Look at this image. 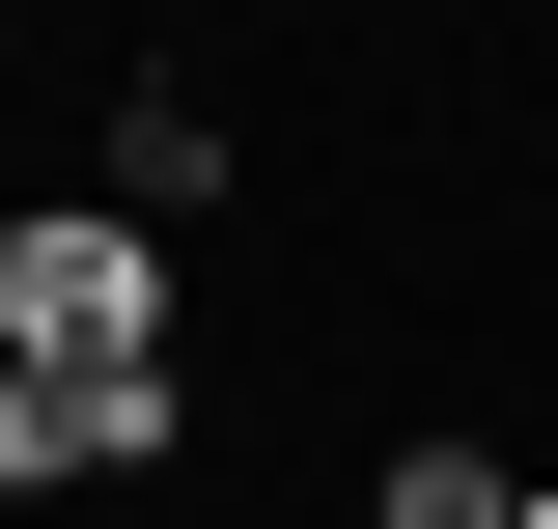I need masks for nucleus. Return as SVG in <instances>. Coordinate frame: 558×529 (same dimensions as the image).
I'll use <instances>...</instances> for the list:
<instances>
[{
    "label": "nucleus",
    "instance_id": "2",
    "mask_svg": "<svg viewBox=\"0 0 558 529\" xmlns=\"http://www.w3.org/2000/svg\"><path fill=\"white\" fill-rule=\"evenodd\" d=\"M502 502H531L502 446H391V529H502Z\"/></svg>",
    "mask_w": 558,
    "mask_h": 529
},
{
    "label": "nucleus",
    "instance_id": "3",
    "mask_svg": "<svg viewBox=\"0 0 558 529\" xmlns=\"http://www.w3.org/2000/svg\"><path fill=\"white\" fill-rule=\"evenodd\" d=\"M502 529H558V473H531V502H502Z\"/></svg>",
    "mask_w": 558,
    "mask_h": 529
},
{
    "label": "nucleus",
    "instance_id": "1",
    "mask_svg": "<svg viewBox=\"0 0 558 529\" xmlns=\"http://www.w3.org/2000/svg\"><path fill=\"white\" fill-rule=\"evenodd\" d=\"M0 362H28V391H112V362H168V251H140V223H0Z\"/></svg>",
    "mask_w": 558,
    "mask_h": 529
}]
</instances>
